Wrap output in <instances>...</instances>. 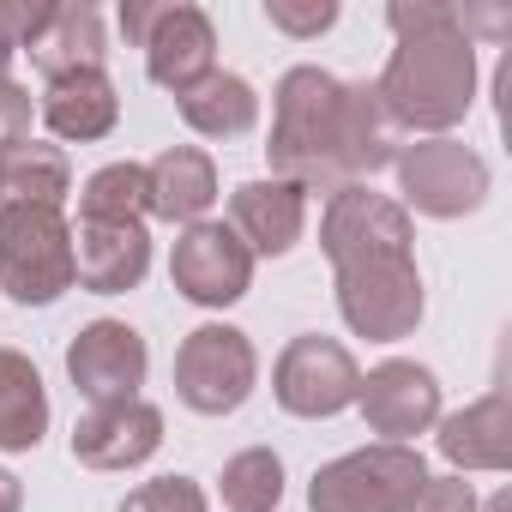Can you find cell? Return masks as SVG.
I'll return each instance as SVG.
<instances>
[{"label":"cell","instance_id":"obj_30","mask_svg":"<svg viewBox=\"0 0 512 512\" xmlns=\"http://www.w3.org/2000/svg\"><path fill=\"white\" fill-rule=\"evenodd\" d=\"M31 139V91L19 79H0V157Z\"/></svg>","mask_w":512,"mask_h":512},{"label":"cell","instance_id":"obj_12","mask_svg":"<svg viewBox=\"0 0 512 512\" xmlns=\"http://www.w3.org/2000/svg\"><path fill=\"white\" fill-rule=\"evenodd\" d=\"M410 211L386 193H368V187H344L326 199V217H320V247L326 260L344 266V260H368V253H410Z\"/></svg>","mask_w":512,"mask_h":512},{"label":"cell","instance_id":"obj_27","mask_svg":"<svg viewBox=\"0 0 512 512\" xmlns=\"http://www.w3.org/2000/svg\"><path fill=\"white\" fill-rule=\"evenodd\" d=\"M121 512H205V488L193 476H157L121 500Z\"/></svg>","mask_w":512,"mask_h":512},{"label":"cell","instance_id":"obj_4","mask_svg":"<svg viewBox=\"0 0 512 512\" xmlns=\"http://www.w3.org/2000/svg\"><path fill=\"white\" fill-rule=\"evenodd\" d=\"M338 314L368 344H398L422 326V272L410 253H368V260L332 266Z\"/></svg>","mask_w":512,"mask_h":512},{"label":"cell","instance_id":"obj_25","mask_svg":"<svg viewBox=\"0 0 512 512\" xmlns=\"http://www.w3.org/2000/svg\"><path fill=\"white\" fill-rule=\"evenodd\" d=\"M145 217H151L145 163H103L79 187V223H145Z\"/></svg>","mask_w":512,"mask_h":512},{"label":"cell","instance_id":"obj_16","mask_svg":"<svg viewBox=\"0 0 512 512\" xmlns=\"http://www.w3.org/2000/svg\"><path fill=\"white\" fill-rule=\"evenodd\" d=\"M302 223H308V193L290 187V181H241L229 193V229L241 235V247L253 260H278L302 241Z\"/></svg>","mask_w":512,"mask_h":512},{"label":"cell","instance_id":"obj_14","mask_svg":"<svg viewBox=\"0 0 512 512\" xmlns=\"http://www.w3.org/2000/svg\"><path fill=\"white\" fill-rule=\"evenodd\" d=\"M163 446V410L145 398L127 404H97L73 428V458L85 470H133Z\"/></svg>","mask_w":512,"mask_h":512},{"label":"cell","instance_id":"obj_32","mask_svg":"<svg viewBox=\"0 0 512 512\" xmlns=\"http://www.w3.org/2000/svg\"><path fill=\"white\" fill-rule=\"evenodd\" d=\"M7 61H13V43H7V37H0V79H7Z\"/></svg>","mask_w":512,"mask_h":512},{"label":"cell","instance_id":"obj_10","mask_svg":"<svg viewBox=\"0 0 512 512\" xmlns=\"http://www.w3.org/2000/svg\"><path fill=\"white\" fill-rule=\"evenodd\" d=\"M169 278L193 308H229L253 284V253L229 223H193L169 253Z\"/></svg>","mask_w":512,"mask_h":512},{"label":"cell","instance_id":"obj_5","mask_svg":"<svg viewBox=\"0 0 512 512\" xmlns=\"http://www.w3.org/2000/svg\"><path fill=\"white\" fill-rule=\"evenodd\" d=\"M121 31L145 49L151 85L187 97L199 79L217 73V31L187 0H121Z\"/></svg>","mask_w":512,"mask_h":512},{"label":"cell","instance_id":"obj_33","mask_svg":"<svg viewBox=\"0 0 512 512\" xmlns=\"http://www.w3.org/2000/svg\"><path fill=\"white\" fill-rule=\"evenodd\" d=\"M488 512H506V494H500V500H488Z\"/></svg>","mask_w":512,"mask_h":512},{"label":"cell","instance_id":"obj_6","mask_svg":"<svg viewBox=\"0 0 512 512\" xmlns=\"http://www.w3.org/2000/svg\"><path fill=\"white\" fill-rule=\"evenodd\" d=\"M428 464L416 446H362L314 470L308 482V512H410L422 494Z\"/></svg>","mask_w":512,"mask_h":512},{"label":"cell","instance_id":"obj_9","mask_svg":"<svg viewBox=\"0 0 512 512\" xmlns=\"http://www.w3.org/2000/svg\"><path fill=\"white\" fill-rule=\"evenodd\" d=\"M398 187L422 217H470L488 199V163L458 139H422L398 151Z\"/></svg>","mask_w":512,"mask_h":512},{"label":"cell","instance_id":"obj_2","mask_svg":"<svg viewBox=\"0 0 512 512\" xmlns=\"http://www.w3.org/2000/svg\"><path fill=\"white\" fill-rule=\"evenodd\" d=\"M344 79H332L326 67H290L278 79V103H272V181H290L302 193H344L356 187L344 169Z\"/></svg>","mask_w":512,"mask_h":512},{"label":"cell","instance_id":"obj_13","mask_svg":"<svg viewBox=\"0 0 512 512\" xmlns=\"http://www.w3.org/2000/svg\"><path fill=\"white\" fill-rule=\"evenodd\" d=\"M362 416L374 434H386V446H410L416 434H428L440 422V380L422 362H380L362 392H356Z\"/></svg>","mask_w":512,"mask_h":512},{"label":"cell","instance_id":"obj_23","mask_svg":"<svg viewBox=\"0 0 512 512\" xmlns=\"http://www.w3.org/2000/svg\"><path fill=\"white\" fill-rule=\"evenodd\" d=\"M175 103H181V121L193 133H205V139H241V133H253V121H260V97H253V85L241 73H211Z\"/></svg>","mask_w":512,"mask_h":512},{"label":"cell","instance_id":"obj_15","mask_svg":"<svg viewBox=\"0 0 512 512\" xmlns=\"http://www.w3.org/2000/svg\"><path fill=\"white\" fill-rule=\"evenodd\" d=\"M151 272L145 223H79L73 229V284L91 296H127Z\"/></svg>","mask_w":512,"mask_h":512},{"label":"cell","instance_id":"obj_17","mask_svg":"<svg viewBox=\"0 0 512 512\" xmlns=\"http://www.w3.org/2000/svg\"><path fill=\"white\" fill-rule=\"evenodd\" d=\"M145 187H151V217L193 229L217 205V163L193 145H169L145 163Z\"/></svg>","mask_w":512,"mask_h":512},{"label":"cell","instance_id":"obj_21","mask_svg":"<svg viewBox=\"0 0 512 512\" xmlns=\"http://www.w3.org/2000/svg\"><path fill=\"white\" fill-rule=\"evenodd\" d=\"M31 55V67L43 73V79H67V73H91V67H103V55H109V37H103V13L97 7H55L49 13V25L37 31V43L25 49Z\"/></svg>","mask_w":512,"mask_h":512},{"label":"cell","instance_id":"obj_28","mask_svg":"<svg viewBox=\"0 0 512 512\" xmlns=\"http://www.w3.org/2000/svg\"><path fill=\"white\" fill-rule=\"evenodd\" d=\"M266 19H272V31L308 43V37H320V31L338 25V7H332V0H308V7H296V0H266Z\"/></svg>","mask_w":512,"mask_h":512},{"label":"cell","instance_id":"obj_26","mask_svg":"<svg viewBox=\"0 0 512 512\" xmlns=\"http://www.w3.org/2000/svg\"><path fill=\"white\" fill-rule=\"evenodd\" d=\"M284 500V458L266 446H247L223 464V506L229 512H272Z\"/></svg>","mask_w":512,"mask_h":512},{"label":"cell","instance_id":"obj_7","mask_svg":"<svg viewBox=\"0 0 512 512\" xmlns=\"http://www.w3.org/2000/svg\"><path fill=\"white\" fill-rule=\"evenodd\" d=\"M253 380H260V356L235 326H193L175 350V398L199 416L241 410Z\"/></svg>","mask_w":512,"mask_h":512},{"label":"cell","instance_id":"obj_19","mask_svg":"<svg viewBox=\"0 0 512 512\" xmlns=\"http://www.w3.org/2000/svg\"><path fill=\"white\" fill-rule=\"evenodd\" d=\"M338 127H344V169H350V181H356V187H368V175L392 169V163H398V151H404V127L386 115V103H380V91H374L368 79L344 85Z\"/></svg>","mask_w":512,"mask_h":512},{"label":"cell","instance_id":"obj_18","mask_svg":"<svg viewBox=\"0 0 512 512\" xmlns=\"http://www.w3.org/2000/svg\"><path fill=\"white\" fill-rule=\"evenodd\" d=\"M43 121H49L55 139H67V145H91V139H109V133H115V121H121V97H115V85H109L103 67H91V73H67V79H49V91H43Z\"/></svg>","mask_w":512,"mask_h":512},{"label":"cell","instance_id":"obj_11","mask_svg":"<svg viewBox=\"0 0 512 512\" xmlns=\"http://www.w3.org/2000/svg\"><path fill=\"white\" fill-rule=\"evenodd\" d=\"M145 368H151L145 338H139L127 320H91V326L67 344V374H73L79 398H91V410H97V404H127V398H139Z\"/></svg>","mask_w":512,"mask_h":512},{"label":"cell","instance_id":"obj_22","mask_svg":"<svg viewBox=\"0 0 512 512\" xmlns=\"http://www.w3.org/2000/svg\"><path fill=\"white\" fill-rule=\"evenodd\" d=\"M49 434V392L31 356L0 350V452H31Z\"/></svg>","mask_w":512,"mask_h":512},{"label":"cell","instance_id":"obj_3","mask_svg":"<svg viewBox=\"0 0 512 512\" xmlns=\"http://www.w3.org/2000/svg\"><path fill=\"white\" fill-rule=\"evenodd\" d=\"M0 290L25 308L73 290V229L61 205H0Z\"/></svg>","mask_w":512,"mask_h":512},{"label":"cell","instance_id":"obj_8","mask_svg":"<svg viewBox=\"0 0 512 512\" xmlns=\"http://www.w3.org/2000/svg\"><path fill=\"white\" fill-rule=\"evenodd\" d=\"M272 392H278V404H284L290 416L320 422V416H338V410L356 404L362 368H356V356H350L338 338L308 332V338H290V344H284V356H278V368H272Z\"/></svg>","mask_w":512,"mask_h":512},{"label":"cell","instance_id":"obj_29","mask_svg":"<svg viewBox=\"0 0 512 512\" xmlns=\"http://www.w3.org/2000/svg\"><path fill=\"white\" fill-rule=\"evenodd\" d=\"M49 13H55L49 0H0V37L13 43V55L37 43V31L49 25Z\"/></svg>","mask_w":512,"mask_h":512},{"label":"cell","instance_id":"obj_24","mask_svg":"<svg viewBox=\"0 0 512 512\" xmlns=\"http://www.w3.org/2000/svg\"><path fill=\"white\" fill-rule=\"evenodd\" d=\"M73 193V163L61 145H13L0 157V205H61Z\"/></svg>","mask_w":512,"mask_h":512},{"label":"cell","instance_id":"obj_31","mask_svg":"<svg viewBox=\"0 0 512 512\" xmlns=\"http://www.w3.org/2000/svg\"><path fill=\"white\" fill-rule=\"evenodd\" d=\"M25 506V482L13 470H0V512H19Z\"/></svg>","mask_w":512,"mask_h":512},{"label":"cell","instance_id":"obj_20","mask_svg":"<svg viewBox=\"0 0 512 512\" xmlns=\"http://www.w3.org/2000/svg\"><path fill=\"white\" fill-rule=\"evenodd\" d=\"M440 452L452 470H506L512 464V410L506 392H488L464 404L458 416H440Z\"/></svg>","mask_w":512,"mask_h":512},{"label":"cell","instance_id":"obj_1","mask_svg":"<svg viewBox=\"0 0 512 512\" xmlns=\"http://www.w3.org/2000/svg\"><path fill=\"white\" fill-rule=\"evenodd\" d=\"M386 25L398 31V49L374 79L386 115L404 133L446 139L476 103V43L458 31V7H440V0L404 7L398 0L386 7Z\"/></svg>","mask_w":512,"mask_h":512}]
</instances>
